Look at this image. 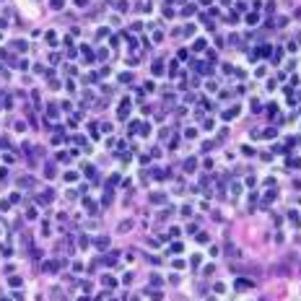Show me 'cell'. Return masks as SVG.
I'll return each mask as SVG.
<instances>
[{
    "label": "cell",
    "instance_id": "1",
    "mask_svg": "<svg viewBox=\"0 0 301 301\" xmlns=\"http://www.w3.org/2000/svg\"><path fill=\"white\" fill-rule=\"evenodd\" d=\"M239 114V107H234V109H229V112H226L223 117H226V120H231V117H236Z\"/></svg>",
    "mask_w": 301,
    "mask_h": 301
},
{
    "label": "cell",
    "instance_id": "3",
    "mask_svg": "<svg viewBox=\"0 0 301 301\" xmlns=\"http://www.w3.org/2000/svg\"><path fill=\"white\" fill-rule=\"evenodd\" d=\"M104 285H109V288H112V285H117V280H114V278H104Z\"/></svg>",
    "mask_w": 301,
    "mask_h": 301
},
{
    "label": "cell",
    "instance_id": "4",
    "mask_svg": "<svg viewBox=\"0 0 301 301\" xmlns=\"http://www.w3.org/2000/svg\"><path fill=\"white\" fill-rule=\"evenodd\" d=\"M52 8H62V0H52Z\"/></svg>",
    "mask_w": 301,
    "mask_h": 301
},
{
    "label": "cell",
    "instance_id": "2",
    "mask_svg": "<svg viewBox=\"0 0 301 301\" xmlns=\"http://www.w3.org/2000/svg\"><path fill=\"white\" fill-rule=\"evenodd\" d=\"M203 47H205V42H203V39H197V42H195V47H192V49H197V52H200V49H203Z\"/></svg>",
    "mask_w": 301,
    "mask_h": 301
}]
</instances>
